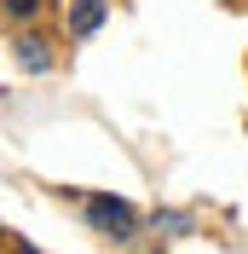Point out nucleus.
Wrapping results in <instances>:
<instances>
[{
    "label": "nucleus",
    "mask_w": 248,
    "mask_h": 254,
    "mask_svg": "<svg viewBox=\"0 0 248 254\" xmlns=\"http://www.w3.org/2000/svg\"><path fill=\"white\" fill-rule=\"evenodd\" d=\"M87 214H93V225H104L110 237H127V231H133V214H127L122 202H110V196H93Z\"/></svg>",
    "instance_id": "1"
},
{
    "label": "nucleus",
    "mask_w": 248,
    "mask_h": 254,
    "mask_svg": "<svg viewBox=\"0 0 248 254\" xmlns=\"http://www.w3.org/2000/svg\"><path fill=\"white\" fill-rule=\"evenodd\" d=\"M98 17H104V0H81L75 17H69V29H75V35H93V29H98Z\"/></svg>",
    "instance_id": "2"
},
{
    "label": "nucleus",
    "mask_w": 248,
    "mask_h": 254,
    "mask_svg": "<svg viewBox=\"0 0 248 254\" xmlns=\"http://www.w3.org/2000/svg\"><path fill=\"white\" fill-rule=\"evenodd\" d=\"M6 12H12V17H29V12H41V0H6Z\"/></svg>",
    "instance_id": "3"
}]
</instances>
